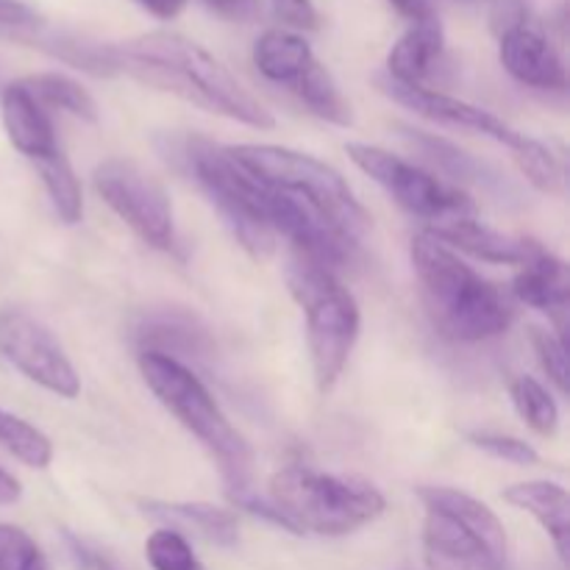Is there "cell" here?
Wrapping results in <instances>:
<instances>
[{
  "label": "cell",
  "mask_w": 570,
  "mask_h": 570,
  "mask_svg": "<svg viewBox=\"0 0 570 570\" xmlns=\"http://www.w3.org/2000/svg\"><path fill=\"white\" fill-rule=\"evenodd\" d=\"M212 14L228 22H254L262 17V0H200Z\"/></svg>",
  "instance_id": "34"
},
{
  "label": "cell",
  "mask_w": 570,
  "mask_h": 570,
  "mask_svg": "<svg viewBox=\"0 0 570 570\" xmlns=\"http://www.w3.org/2000/svg\"><path fill=\"white\" fill-rule=\"evenodd\" d=\"M22 499V488L9 471L0 468V507H11Z\"/></svg>",
  "instance_id": "37"
},
{
  "label": "cell",
  "mask_w": 570,
  "mask_h": 570,
  "mask_svg": "<svg viewBox=\"0 0 570 570\" xmlns=\"http://www.w3.org/2000/svg\"><path fill=\"white\" fill-rule=\"evenodd\" d=\"M417 499L429 570H507L510 540L488 504L454 488H421Z\"/></svg>",
  "instance_id": "6"
},
{
  "label": "cell",
  "mask_w": 570,
  "mask_h": 570,
  "mask_svg": "<svg viewBox=\"0 0 570 570\" xmlns=\"http://www.w3.org/2000/svg\"><path fill=\"white\" fill-rule=\"evenodd\" d=\"M92 566H95V570H111L106 562H100V560H92Z\"/></svg>",
  "instance_id": "38"
},
{
  "label": "cell",
  "mask_w": 570,
  "mask_h": 570,
  "mask_svg": "<svg viewBox=\"0 0 570 570\" xmlns=\"http://www.w3.org/2000/svg\"><path fill=\"white\" fill-rule=\"evenodd\" d=\"M95 189L117 217L150 248H173V204L165 184L131 159H106L95 167Z\"/></svg>",
  "instance_id": "11"
},
{
  "label": "cell",
  "mask_w": 570,
  "mask_h": 570,
  "mask_svg": "<svg viewBox=\"0 0 570 570\" xmlns=\"http://www.w3.org/2000/svg\"><path fill=\"white\" fill-rule=\"evenodd\" d=\"M0 445L22 465L39 468V471L53 460V443L48 440V434L6 410H0Z\"/></svg>",
  "instance_id": "24"
},
{
  "label": "cell",
  "mask_w": 570,
  "mask_h": 570,
  "mask_svg": "<svg viewBox=\"0 0 570 570\" xmlns=\"http://www.w3.org/2000/svg\"><path fill=\"white\" fill-rule=\"evenodd\" d=\"M267 501L282 515L284 532L321 538H343L387 510V501L371 482L321 473L298 462L273 473Z\"/></svg>",
  "instance_id": "4"
},
{
  "label": "cell",
  "mask_w": 570,
  "mask_h": 570,
  "mask_svg": "<svg viewBox=\"0 0 570 570\" xmlns=\"http://www.w3.org/2000/svg\"><path fill=\"white\" fill-rule=\"evenodd\" d=\"M443 53V26L438 20L417 22L387 56V76L399 83H421Z\"/></svg>",
  "instance_id": "18"
},
{
  "label": "cell",
  "mask_w": 570,
  "mask_h": 570,
  "mask_svg": "<svg viewBox=\"0 0 570 570\" xmlns=\"http://www.w3.org/2000/svg\"><path fill=\"white\" fill-rule=\"evenodd\" d=\"M512 295L521 304L532 306V309L546 312L554 321L557 337L566 343V328H568V301H570V276L568 265L557 259L554 254L540 250L534 259H529L521 267V273L512 282Z\"/></svg>",
  "instance_id": "15"
},
{
  "label": "cell",
  "mask_w": 570,
  "mask_h": 570,
  "mask_svg": "<svg viewBox=\"0 0 570 570\" xmlns=\"http://www.w3.org/2000/svg\"><path fill=\"white\" fill-rule=\"evenodd\" d=\"M406 139L417 148V154L426 156L432 165H438V170H443L445 176L456 178V181H482L484 167L473 159L471 154L460 150L456 145H451L449 139H440L434 134L423 131H410L404 128Z\"/></svg>",
  "instance_id": "26"
},
{
  "label": "cell",
  "mask_w": 570,
  "mask_h": 570,
  "mask_svg": "<svg viewBox=\"0 0 570 570\" xmlns=\"http://www.w3.org/2000/svg\"><path fill=\"white\" fill-rule=\"evenodd\" d=\"M468 440H471L476 449L488 451V454L499 456V460H507L512 462V465H538L540 462V454L532 449L529 443H523V440L518 438H510V434H495V432H473L468 434Z\"/></svg>",
  "instance_id": "31"
},
{
  "label": "cell",
  "mask_w": 570,
  "mask_h": 570,
  "mask_svg": "<svg viewBox=\"0 0 570 570\" xmlns=\"http://www.w3.org/2000/svg\"><path fill=\"white\" fill-rule=\"evenodd\" d=\"M137 3L159 20H173V17L181 14L189 0H137Z\"/></svg>",
  "instance_id": "36"
},
{
  "label": "cell",
  "mask_w": 570,
  "mask_h": 570,
  "mask_svg": "<svg viewBox=\"0 0 570 570\" xmlns=\"http://www.w3.org/2000/svg\"><path fill=\"white\" fill-rule=\"evenodd\" d=\"M0 111H3L6 137L26 159H45V156L61 148L59 139H56L53 122L48 117V109L37 104V98L22 87V81L9 83L3 89Z\"/></svg>",
  "instance_id": "16"
},
{
  "label": "cell",
  "mask_w": 570,
  "mask_h": 570,
  "mask_svg": "<svg viewBox=\"0 0 570 570\" xmlns=\"http://www.w3.org/2000/svg\"><path fill=\"white\" fill-rule=\"evenodd\" d=\"M142 507L148 515L178 523L184 529H195L200 538L217 546H234L239 540L237 515L223 507L200 504V501H145Z\"/></svg>",
  "instance_id": "19"
},
{
  "label": "cell",
  "mask_w": 570,
  "mask_h": 570,
  "mask_svg": "<svg viewBox=\"0 0 570 570\" xmlns=\"http://www.w3.org/2000/svg\"><path fill=\"white\" fill-rule=\"evenodd\" d=\"M117 72H131L139 81L156 89L178 95L206 111L237 120L243 126L267 128L276 126V117L265 109L259 98L248 92L226 65L215 59L198 42L178 33H145L115 45Z\"/></svg>",
  "instance_id": "1"
},
{
  "label": "cell",
  "mask_w": 570,
  "mask_h": 570,
  "mask_svg": "<svg viewBox=\"0 0 570 570\" xmlns=\"http://www.w3.org/2000/svg\"><path fill=\"white\" fill-rule=\"evenodd\" d=\"M507 504L529 512L540 527L546 529L557 546V554L568 562V540H570V499L568 490L557 482H521L504 490Z\"/></svg>",
  "instance_id": "17"
},
{
  "label": "cell",
  "mask_w": 570,
  "mask_h": 570,
  "mask_svg": "<svg viewBox=\"0 0 570 570\" xmlns=\"http://www.w3.org/2000/svg\"><path fill=\"white\" fill-rule=\"evenodd\" d=\"M429 234L445 243L449 248L465 250L473 259L490 262V265H527L529 259L540 254V245L529 237H515V234L495 232L473 217H449L434 226H429Z\"/></svg>",
  "instance_id": "14"
},
{
  "label": "cell",
  "mask_w": 570,
  "mask_h": 570,
  "mask_svg": "<svg viewBox=\"0 0 570 570\" xmlns=\"http://www.w3.org/2000/svg\"><path fill=\"white\" fill-rule=\"evenodd\" d=\"M33 167H37L45 189H48L50 204H53L59 220L67 223V226H76L83 215V198H81V184H78L65 150L59 148L50 156H45V159H37L33 161Z\"/></svg>",
  "instance_id": "23"
},
{
  "label": "cell",
  "mask_w": 570,
  "mask_h": 570,
  "mask_svg": "<svg viewBox=\"0 0 570 570\" xmlns=\"http://www.w3.org/2000/svg\"><path fill=\"white\" fill-rule=\"evenodd\" d=\"M0 356L28 382L59 399H76L81 379L59 340L20 309H0Z\"/></svg>",
  "instance_id": "12"
},
{
  "label": "cell",
  "mask_w": 570,
  "mask_h": 570,
  "mask_svg": "<svg viewBox=\"0 0 570 570\" xmlns=\"http://www.w3.org/2000/svg\"><path fill=\"white\" fill-rule=\"evenodd\" d=\"M273 14L289 28L298 31H317L321 28V14H317L312 0H271Z\"/></svg>",
  "instance_id": "32"
},
{
  "label": "cell",
  "mask_w": 570,
  "mask_h": 570,
  "mask_svg": "<svg viewBox=\"0 0 570 570\" xmlns=\"http://www.w3.org/2000/svg\"><path fill=\"white\" fill-rule=\"evenodd\" d=\"M228 154L259 187L326 217L360 243L371 232V215L365 206L354 198L348 181L326 161L282 145H232Z\"/></svg>",
  "instance_id": "5"
},
{
  "label": "cell",
  "mask_w": 570,
  "mask_h": 570,
  "mask_svg": "<svg viewBox=\"0 0 570 570\" xmlns=\"http://www.w3.org/2000/svg\"><path fill=\"white\" fill-rule=\"evenodd\" d=\"M499 56L504 70L515 81L527 83V87L549 89V92H562L566 89L568 76L560 53L529 22H518V26L501 31Z\"/></svg>",
  "instance_id": "13"
},
{
  "label": "cell",
  "mask_w": 570,
  "mask_h": 570,
  "mask_svg": "<svg viewBox=\"0 0 570 570\" xmlns=\"http://www.w3.org/2000/svg\"><path fill=\"white\" fill-rule=\"evenodd\" d=\"M295 95H298L301 104L317 115L321 120L334 122V126H351L354 115H351V104L345 100V95L340 92L337 81L332 78V72L321 65V61H312L304 70V76L293 83Z\"/></svg>",
  "instance_id": "21"
},
{
  "label": "cell",
  "mask_w": 570,
  "mask_h": 570,
  "mask_svg": "<svg viewBox=\"0 0 570 570\" xmlns=\"http://www.w3.org/2000/svg\"><path fill=\"white\" fill-rule=\"evenodd\" d=\"M379 87H382V92L390 95L395 104L406 106V109L426 117V120L438 122V126L462 128V131L482 134V137L495 139L499 145H507V148L512 150V156H515L523 176L534 184V189L549 195L560 193L562 170L560 165H557L554 154H551L543 142H538V139L527 137V134L507 126L501 117L490 115L488 109H479V106L460 98H451V95L445 92H434V89L421 87V83H399L390 76L379 78Z\"/></svg>",
  "instance_id": "8"
},
{
  "label": "cell",
  "mask_w": 570,
  "mask_h": 570,
  "mask_svg": "<svg viewBox=\"0 0 570 570\" xmlns=\"http://www.w3.org/2000/svg\"><path fill=\"white\" fill-rule=\"evenodd\" d=\"M512 404H515L518 415L527 421V426L532 432L551 438L560 426V410H557V401L551 399L549 390L538 382L534 376H518L510 387Z\"/></svg>",
  "instance_id": "25"
},
{
  "label": "cell",
  "mask_w": 570,
  "mask_h": 570,
  "mask_svg": "<svg viewBox=\"0 0 570 570\" xmlns=\"http://www.w3.org/2000/svg\"><path fill=\"white\" fill-rule=\"evenodd\" d=\"M287 287L306 312L312 373L321 393L337 384L360 337V304L343 287L337 273L295 254L287 267Z\"/></svg>",
  "instance_id": "7"
},
{
  "label": "cell",
  "mask_w": 570,
  "mask_h": 570,
  "mask_svg": "<svg viewBox=\"0 0 570 570\" xmlns=\"http://www.w3.org/2000/svg\"><path fill=\"white\" fill-rule=\"evenodd\" d=\"M410 254L426 315L443 337L454 343H482L510 328L515 315L510 295L479 276L454 248L423 232L412 239Z\"/></svg>",
  "instance_id": "2"
},
{
  "label": "cell",
  "mask_w": 570,
  "mask_h": 570,
  "mask_svg": "<svg viewBox=\"0 0 570 570\" xmlns=\"http://www.w3.org/2000/svg\"><path fill=\"white\" fill-rule=\"evenodd\" d=\"M22 87L42 104L45 109H59L78 120L95 122L98 120V104L92 95L72 78L59 76V72H39V76L22 78Z\"/></svg>",
  "instance_id": "22"
},
{
  "label": "cell",
  "mask_w": 570,
  "mask_h": 570,
  "mask_svg": "<svg viewBox=\"0 0 570 570\" xmlns=\"http://www.w3.org/2000/svg\"><path fill=\"white\" fill-rule=\"evenodd\" d=\"M0 570H53L31 534L11 523H0Z\"/></svg>",
  "instance_id": "29"
},
{
  "label": "cell",
  "mask_w": 570,
  "mask_h": 570,
  "mask_svg": "<svg viewBox=\"0 0 570 570\" xmlns=\"http://www.w3.org/2000/svg\"><path fill=\"white\" fill-rule=\"evenodd\" d=\"M345 154L351 156V161L365 176H371L379 187L387 189L395 204L429 220L432 226L440 220H449V217L476 215V204L471 200V195L438 181L432 173L410 165V161L390 154V150L376 148V145L348 142L345 145Z\"/></svg>",
  "instance_id": "10"
},
{
  "label": "cell",
  "mask_w": 570,
  "mask_h": 570,
  "mask_svg": "<svg viewBox=\"0 0 570 570\" xmlns=\"http://www.w3.org/2000/svg\"><path fill=\"white\" fill-rule=\"evenodd\" d=\"M387 3L393 6L401 17H406L412 26H417V22L438 20V11H434V6L429 3V0H387Z\"/></svg>",
  "instance_id": "35"
},
{
  "label": "cell",
  "mask_w": 570,
  "mask_h": 570,
  "mask_svg": "<svg viewBox=\"0 0 570 570\" xmlns=\"http://www.w3.org/2000/svg\"><path fill=\"white\" fill-rule=\"evenodd\" d=\"M139 373L150 393L159 399V404L215 456L228 495L250 490L254 451H250L248 440L232 426L226 412L200 384V379L176 356L156 354V351L139 354Z\"/></svg>",
  "instance_id": "3"
},
{
  "label": "cell",
  "mask_w": 570,
  "mask_h": 570,
  "mask_svg": "<svg viewBox=\"0 0 570 570\" xmlns=\"http://www.w3.org/2000/svg\"><path fill=\"white\" fill-rule=\"evenodd\" d=\"M139 337H142L145 345H150L145 351H156V354L167 356H170V351H198L204 345V332H198L187 317L178 315L154 317V321L145 323Z\"/></svg>",
  "instance_id": "27"
},
{
  "label": "cell",
  "mask_w": 570,
  "mask_h": 570,
  "mask_svg": "<svg viewBox=\"0 0 570 570\" xmlns=\"http://www.w3.org/2000/svg\"><path fill=\"white\" fill-rule=\"evenodd\" d=\"M145 557H148L154 570H206L200 560L195 557L193 546L187 543L181 532L176 529H156L148 540H145Z\"/></svg>",
  "instance_id": "28"
},
{
  "label": "cell",
  "mask_w": 570,
  "mask_h": 570,
  "mask_svg": "<svg viewBox=\"0 0 570 570\" xmlns=\"http://www.w3.org/2000/svg\"><path fill=\"white\" fill-rule=\"evenodd\" d=\"M532 345L534 354H538L540 367L546 371V376L554 382V387L562 395L568 393V348L557 334L546 332V328H532Z\"/></svg>",
  "instance_id": "30"
},
{
  "label": "cell",
  "mask_w": 570,
  "mask_h": 570,
  "mask_svg": "<svg viewBox=\"0 0 570 570\" xmlns=\"http://www.w3.org/2000/svg\"><path fill=\"white\" fill-rule=\"evenodd\" d=\"M187 161L204 193L209 195V200L234 232L237 243L254 259H267L276 250L278 237L262 215L256 187L245 176L243 167L228 156V148L193 137L187 142Z\"/></svg>",
  "instance_id": "9"
},
{
  "label": "cell",
  "mask_w": 570,
  "mask_h": 570,
  "mask_svg": "<svg viewBox=\"0 0 570 570\" xmlns=\"http://www.w3.org/2000/svg\"><path fill=\"white\" fill-rule=\"evenodd\" d=\"M312 61H315V56H312L309 42L298 33L267 31L254 45V65L267 81L293 87Z\"/></svg>",
  "instance_id": "20"
},
{
  "label": "cell",
  "mask_w": 570,
  "mask_h": 570,
  "mask_svg": "<svg viewBox=\"0 0 570 570\" xmlns=\"http://www.w3.org/2000/svg\"><path fill=\"white\" fill-rule=\"evenodd\" d=\"M0 28L14 33H37L42 28V17L22 0H0Z\"/></svg>",
  "instance_id": "33"
}]
</instances>
